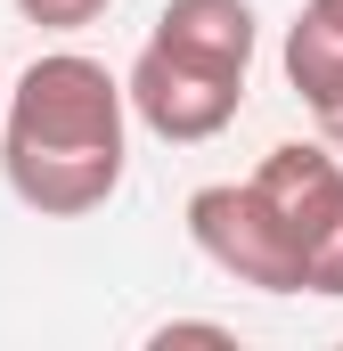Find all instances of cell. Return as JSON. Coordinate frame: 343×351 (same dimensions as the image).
<instances>
[{
    "mask_svg": "<svg viewBox=\"0 0 343 351\" xmlns=\"http://www.w3.org/2000/svg\"><path fill=\"white\" fill-rule=\"evenodd\" d=\"M147 41H164L196 66H221V74H254L261 16H254V0H172Z\"/></svg>",
    "mask_w": 343,
    "mask_h": 351,
    "instance_id": "5b68a950",
    "label": "cell"
},
{
    "mask_svg": "<svg viewBox=\"0 0 343 351\" xmlns=\"http://www.w3.org/2000/svg\"><path fill=\"white\" fill-rule=\"evenodd\" d=\"M115 0H16V16L25 25H41V33H82V25H98Z\"/></svg>",
    "mask_w": 343,
    "mask_h": 351,
    "instance_id": "52a82bcc",
    "label": "cell"
},
{
    "mask_svg": "<svg viewBox=\"0 0 343 351\" xmlns=\"http://www.w3.org/2000/svg\"><path fill=\"white\" fill-rule=\"evenodd\" d=\"M254 188L278 204V221L303 254V294L343 302V156L327 139H278L254 164Z\"/></svg>",
    "mask_w": 343,
    "mask_h": 351,
    "instance_id": "7a4b0ae2",
    "label": "cell"
},
{
    "mask_svg": "<svg viewBox=\"0 0 343 351\" xmlns=\"http://www.w3.org/2000/svg\"><path fill=\"white\" fill-rule=\"evenodd\" d=\"M188 237L221 278H237L254 294H303V254L254 180H204L188 196Z\"/></svg>",
    "mask_w": 343,
    "mask_h": 351,
    "instance_id": "3957f363",
    "label": "cell"
},
{
    "mask_svg": "<svg viewBox=\"0 0 343 351\" xmlns=\"http://www.w3.org/2000/svg\"><path fill=\"white\" fill-rule=\"evenodd\" d=\"M319 139H327V147L343 156V106H335V114H319Z\"/></svg>",
    "mask_w": 343,
    "mask_h": 351,
    "instance_id": "9c48e42d",
    "label": "cell"
},
{
    "mask_svg": "<svg viewBox=\"0 0 343 351\" xmlns=\"http://www.w3.org/2000/svg\"><path fill=\"white\" fill-rule=\"evenodd\" d=\"M156 343H237V335H229L221 319H164V327H156Z\"/></svg>",
    "mask_w": 343,
    "mask_h": 351,
    "instance_id": "ba28073f",
    "label": "cell"
},
{
    "mask_svg": "<svg viewBox=\"0 0 343 351\" xmlns=\"http://www.w3.org/2000/svg\"><path fill=\"white\" fill-rule=\"evenodd\" d=\"M278 66H286V90L311 114H335L343 106V0H303L294 8Z\"/></svg>",
    "mask_w": 343,
    "mask_h": 351,
    "instance_id": "8992f818",
    "label": "cell"
},
{
    "mask_svg": "<svg viewBox=\"0 0 343 351\" xmlns=\"http://www.w3.org/2000/svg\"><path fill=\"white\" fill-rule=\"evenodd\" d=\"M131 82L106 74L82 49H49L33 58L16 90H8V114H0V172L8 196L41 221H82L98 213L123 164H131Z\"/></svg>",
    "mask_w": 343,
    "mask_h": 351,
    "instance_id": "6da1fadb",
    "label": "cell"
},
{
    "mask_svg": "<svg viewBox=\"0 0 343 351\" xmlns=\"http://www.w3.org/2000/svg\"><path fill=\"white\" fill-rule=\"evenodd\" d=\"M131 114L172 139V147H204V139H221L229 123H237V106H246V74H221V66H196V58H180L164 41H147L139 58H131Z\"/></svg>",
    "mask_w": 343,
    "mask_h": 351,
    "instance_id": "277c9868",
    "label": "cell"
}]
</instances>
